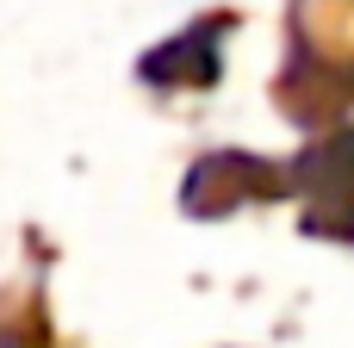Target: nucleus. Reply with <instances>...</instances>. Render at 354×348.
Returning a JSON list of instances; mask_svg holds the SVG:
<instances>
[{"mask_svg":"<svg viewBox=\"0 0 354 348\" xmlns=\"http://www.w3.org/2000/svg\"><path fill=\"white\" fill-rule=\"evenodd\" d=\"M274 187H280V168H268V162H255V156H236V149H224V156H205L193 174H187V212H224V205H236V199H274Z\"/></svg>","mask_w":354,"mask_h":348,"instance_id":"nucleus-1","label":"nucleus"}]
</instances>
